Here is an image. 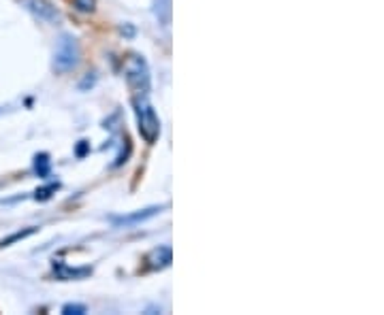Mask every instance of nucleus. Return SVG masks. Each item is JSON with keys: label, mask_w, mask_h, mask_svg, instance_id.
Listing matches in <instances>:
<instances>
[{"label": "nucleus", "mask_w": 384, "mask_h": 315, "mask_svg": "<svg viewBox=\"0 0 384 315\" xmlns=\"http://www.w3.org/2000/svg\"><path fill=\"white\" fill-rule=\"evenodd\" d=\"M133 107H135V116H137V128L141 139L148 145H154L160 137V118L156 116L154 107L148 102L145 96H135L133 98Z\"/></svg>", "instance_id": "nucleus-1"}, {"label": "nucleus", "mask_w": 384, "mask_h": 315, "mask_svg": "<svg viewBox=\"0 0 384 315\" xmlns=\"http://www.w3.org/2000/svg\"><path fill=\"white\" fill-rule=\"evenodd\" d=\"M124 77L137 96H148V92H150V68H148V62L143 60V56L128 54L124 58Z\"/></svg>", "instance_id": "nucleus-2"}, {"label": "nucleus", "mask_w": 384, "mask_h": 315, "mask_svg": "<svg viewBox=\"0 0 384 315\" xmlns=\"http://www.w3.org/2000/svg\"><path fill=\"white\" fill-rule=\"evenodd\" d=\"M79 58H81V51H79V43L64 35L56 47V56H54V66L58 73H66V70H73L77 64H79Z\"/></svg>", "instance_id": "nucleus-3"}, {"label": "nucleus", "mask_w": 384, "mask_h": 315, "mask_svg": "<svg viewBox=\"0 0 384 315\" xmlns=\"http://www.w3.org/2000/svg\"><path fill=\"white\" fill-rule=\"evenodd\" d=\"M20 3L35 13L39 20L47 22V24H58L60 22V11L49 3V0H20Z\"/></svg>", "instance_id": "nucleus-4"}, {"label": "nucleus", "mask_w": 384, "mask_h": 315, "mask_svg": "<svg viewBox=\"0 0 384 315\" xmlns=\"http://www.w3.org/2000/svg\"><path fill=\"white\" fill-rule=\"evenodd\" d=\"M148 262L152 268H164L171 264V247L169 245H162L158 249H154L150 256H148Z\"/></svg>", "instance_id": "nucleus-5"}, {"label": "nucleus", "mask_w": 384, "mask_h": 315, "mask_svg": "<svg viewBox=\"0 0 384 315\" xmlns=\"http://www.w3.org/2000/svg\"><path fill=\"white\" fill-rule=\"evenodd\" d=\"M35 168H37L39 177H47V175H49V158H47V154L37 156V160H35Z\"/></svg>", "instance_id": "nucleus-6"}, {"label": "nucleus", "mask_w": 384, "mask_h": 315, "mask_svg": "<svg viewBox=\"0 0 384 315\" xmlns=\"http://www.w3.org/2000/svg\"><path fill=\"white\" fill-rule=\"evenodd\" d=\"M156 211H160V209L152 206V209H145V214H135V216H128V218H122L120 222L122 224H133V222H139V220H145V218H152Z\"/></svg>", "instance_id": "nucleus-7"}, {"label": "nucleus", "mask_w": 384, "mask_h": 315, "mask_svg": "<svg viewBox=\"0 0 384 315\" xmlns=\"http://www.w3.org/2000/svg\"><path fill=\"white\" fill-rule=\"evenodd\" d=\"M73 5L83 13H92L96 9V0H73Z\"/></svg>", "instance_id": "nucleus-8"}, {"label": "nucleus", "mask_w": 384, "mask_h": 315, "mask_svg": "<svg viewBox=\"0 0 384 315\" xmlns=\"http://www.w3.org/2000/svg\"><path fill=\"white\" fill-rule=\"evenodd\" d=\"M56 187H58V183L47 185V187H43V190H37V198H41V200L49 198V196H52V192H56Z\"/></svg>", "instance_id": "nucleus-9"}, {"label": "nucleus", "mask_w": 384, "mask_h": 315, "mask_svg": "<svg viewBox=\"0 0 384 315\" xmlns=\"http://www.w3.org/2000/svg\"><path fill=\"white\" fill-rule=\"evenodd\" d=\"M35 233V228H28L26 233H16L11 239H7V241H3V245H9V243H13V241H20V239H24V237H28V235H32Z\"/></svg>", "instance_id": "nucleus-10"}, {"label": "nucleus", "mask_w": 384, "mask_h": 315, "mask_svg": "<svg viewBox=\"0 0 384 315\" xmlns=\"http://www.w3.org/2000/svg\"><path fill=\"white\" fill-rule=\"evenodd\" d=\"M62 313H85V307L83 304H66L62 309Z\"/></svg>", "instance_id": "nucleus-11"}]
</instances>
